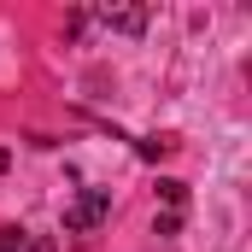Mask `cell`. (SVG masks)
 Segmentation results:
<instances>
[{
    "label": "cell",
    "instance_id": "1",
    "mask_svg": "<svg viewBox=\"0 0 252 252\" xmlns=\"http://www.w3.org/2000/svg\"><path fill=\"white\" fill-rule=\"evenodd\" d=\"M106 217H112V193L106 188H82L64 205V235H100Z\"/></svg>",
    "mask_w": 252,
    "mask_h": 252
},
{
    "label": "cell",
    "instance_id": "2",
    "mask_svg": "<svg viewBox=\"0 0 252 252\" xmlns=\"http://www.w3.org/2000/svg\"><path fill=\"white\" fill-rule=\"evenodd\" d=\"M94 18L106 30H124V35H141L147 30V6H94Z\"/></svg>",
    "mask_w": 252,
    "mask_h": 252
},
{
    "label": "cell",
    "instance_id": "3",
    "mask_svg": "<svg viewBox=\"0 0 252 252\" xmlns=\"http://www.w3.org/2000/svg\"><path fill=\"white\" fill-rule=\"evenodd\" d=\"M158 193H164V205H170V211H182V205H188V188H182V182H170V176L158 182Z\"/></svg>",
    "mask_w": 252,
    "mask_h": 252
},
{
    "label": "cell",
    "instance_id": "4",
    "mask_svg": "<svg viewBox=\"0 0 252 252\" xmlns=\"http://www.w3.org/2000/svg\"><path fill=\"white\" fill-rule=\"evenodd\" d=\"M0 252H24V229H0Z\"/></svg>",
    "mask_w": 252,
    "mask_h": 252
},
{
    "label": "cell",
    "instance_id": "5",
    "mask_svg": "<svg viewBox=\"0 0 252 252\" xmlns=\"http://www.w3.org/2000/svg\"><path fill=\"white\" fill-rule=\"evenodd\" d=\"M24 252H53V241L47 235H24Z\"/></svg>",
    "mask_w": 252,
    "mask_h": 252
}]
</instances>
